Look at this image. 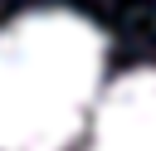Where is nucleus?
Returning <instances> with one entry per match:
<instances>
[{
    "instance_id": "1",
    "label": "nucleus",
    "mask_w": 156,
    "mask_h": 151,
    "mask_svg": "<svg viewBox=\"0 0 156 151\" xmlns=\"http://www.w3.org/2000/svg\"><path fill=\"white\" fill-rule=\"evenodd\" d=\"M102 29L73 10L0 24V151H68L102 93Z\"/></svg>"
},
{
    "instance_id": "2",
    "label": "nucleus",
    "mask_w": 156,
    "mask_h": 151,
    "mask_svg": "<svg viewBox=\"0 0 156 151\" xmlns=\"http://www.w3.org/2000/svg\"><path fill=\"white\" fill-rule=\"evenodd\" d=\"M83 151H156V68L102 83L83 127Z\"/></svg>"
}]
</instances>
